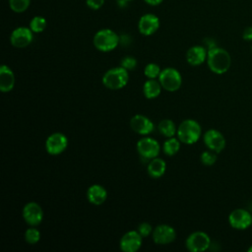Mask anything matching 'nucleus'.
I'll return each instance as SVG.
<instances>
[{
  "label": "nucleus",
  "instance_id": "1",
  "mask_svg": "<svg viewBox=\"0 0 252 252\" xmlns=\"http://www.w3.org/2000/svg\"><path fill=\"white\" fill-rule=\"evenodd\" d=\"M207 64L213 73L221 75L228 71L231 64V58L225 49L214 46L208 49Z\"/></svg>",
  "mask_w": 252,
  "mask_h": 252
},
{
  "label": "nucleus",
  "instance_id": "2",
  "mask_svg": "<svg viewBox=\"0 0 252 252\" xmlns=\"http://www.w3.org/2000/svg\"><path fill=\"white\" fill-rule=\"evenodd\" d=\"M120 41L118 34L110 29H101L94 35V47L102 52H108L115 49Z\"/></svg>",
  "mask_w": 252,
  "mask_h": 252
},
{
  "label": "nucleus",
  "instance_id": "3",
  "mask_svg": "<svg viewBox=\"0 0 252 252\" xmlns=\"http://www.w3.org/2000/svg\"><path fill=\"white\" fill-rule=\"evenodd\" d=\"M202 129L200 124L193 119H186L177 128V137L181 143L186 145L195 144L201 136Z\"/></svg>",
  "mask_w": 252,
  "mask_h": 252
},
{
  "label": "nucleus",
  "instance_id": "4",
  "mask_svg": "<svg viewBox=\"0 0 252 252\" xmlns=\"http://www.w3.org/2000/svg\"><path fill=\"white\" fill-rule=\"evenodd\" d=\"M128 80V71L120 66L107 70L102 77V84L107 89L120 90L127 85Z\"/></svg>",
  "mask_w": 252,
  "mask_h": 252
},
{
  "label": "nucleus",
  "instance_id": "5",
  "mask_svg": "<svg viewBox=\"0 0 252 252\" xmlns=\"http://www.w3.org/2000/svg\"><path fill=\"white\" fill-rule=\"evenodd\" d=\"M158 81L161 87L168 92L177 91L182 84V78L180 73L174 68H165L160 71Z\"/></svg>",
  "mask_w": 252,
  "mask_h": 252
},
{
  "label": "nucleus",
  "instance_id": "6",
  "mask_svg": "<svg viewBox=\"0 0 252 252\" xmlns=\"http://www.w3.org/2000/svg\"><path fill=\"white\" fill-rule=\"evenodd\" d=\"M186 248L191 252H203L211 245L209 235L204 231H195L186 239Z\"/></svg>",
  "mask_w": 252,
  "mask_h": 252
},
{
  "label": "nucleus",
  "instance_id": "7",
  "mask_svg": "<svg viewBox=\"0 0 252 252\" xmlns=\"http://www.w3.org/2000/svg\"><path fill=\"white\" fill-rule=\"evenodd\" d=\"M137 151L141 158L152 159L159 154V145L158 141L151 137H144L137 143Z\"/></svg>",
  "mask_w": 252,
  "mask_h": 252
},
{
  "label": "nucleus",
  "instance_id": "8",
  "mask_svg": "<svg viewBox=\"0 0 252 252\" xmlns=\"http://www.w3.org/2000/svg\"><path fill=\"white\" fill-rule=\"evenodd\" d=\"M228 222L231 227L238 230H244L252 224V216L247 210L236 209L229 214Z\"/></svg>",
  "mask_w": 252,
  "mask_h": 252
},
{
  "label": "nucleus",
  "instance_id": "9",
  "mask_svg": "<svg viewBox=\"0 0 252 252\" xmlns=\"http://www.w3.org/2000/svg\"><path fill=\"white\" fill-rule=\"evenodd\" d=\"M68 146V139L62 133H53L45 141V150L49 155L57 156L63 153Z\"/></svg>",
  "mask_w": 252,
  "mask_h": 252
},
{
  "label": "nucleus",
  "instance_id": "10",
  "mask_svg": "<svg viewBox=\"0 0 252 252\" xmlns=\"http://www.w3.org/2000/svg\"><path fill=\"white\" fill-rule=\"evenodd\" d=\"M33 38V32L27 27H19L15 29L11 35L10 41L14 47L17 48H24L31 44Z\"/></svg>",
  "mask_w": 252,
  "mask_h": 252
},
{
  "label": "nucleus",
  "instance_id": "11",
  "mask_svg": "<svg viewBox=\"0 0 252 252\" xmlns=\"http://www.w3.org/2000/svg\"><path fill=\"white\" fill-rule=\"evenodd\" d=\"M23 218L29 225H38L43 219V212L41 207L35 202H30L26 204L23 208Z\"/></svg>",
  "mask_w": 252,
  "mask_h": 252
},
{
  "label": "nucleus",
  "instance_id": "12",
  "mask_svg": "<svg viewBox=\"0 0 252 252\" xmlns=\"http://www.w3.org/2000/svg\"><path fill=\"white\" fill-rule=\"evenodd\" d=\"M204 143L209 150L217 154L225 148V138L216 129H210L204 134Z\"/></svg>",
  "mask_w": 252,
  "mask_h": 252
},
{
  "label": "nucleus",
  "instance_id": "13",
  "mask_svg": "<svg viewBox=\"0 0 252 252\" xmlns=\"http://www.w3.org/2000/svg\"><path fill=\"white\" fill-rule=\"evenodd\" d=\"M142 236L138 230L126 232L120 239L119 246L123 252H136L142 246Z\"/></svg>",
  "mask_w": 252,
  "mask_h": 252
},
{
  "label": "nucleus",
  "instance_id": "14",
  "mask_svg": "<svg viewBox=\"0 0 252 252\" xmlns=\"http://www.w3.org/2000/svg\"><path fill=\"white\" fill-rule=\"evenodd\" d=\"M159 28V19L154 14L143 15L138 22L139 32L143 35H152Z\"/></svg>",
  "mask_w": 252,
  "mask_h": 252
},
{
  "label": "nucleus",
  "instance_id": "15",
  "mask_svg": "<svg viewBox=\"0 0 252 252\" xmlns=\"http://www.w3.org/2000/svg\"><path fill=\"white\" fill-rule=\"evenodd\" d=\"M176 237L174 228L168 224H159L153 230V239L156 244H169Z\"/></svg>",
  "mask_w": 252,
  "mask_h": 252
},
{
  "label": "nucleus",
  "instance_id": "16",
  "mask_svg": "<svg viewBox=\"0 0 252 252\" xmlns=\"http://www.w3.org/2000/svg\"><path fill=\"white\" fill-rule=\"evenodd\" d=\"M130 126L134 132L143 136L151 134L155 129V125L152 120L142 114L134 115L130 120Z\"/></svg>",
  "mask_w": 252,
  "mask_h": 252
},
{
  "label": "nucleus",
  "instance_id": "17",
  "mask_svg": "<svg viewBox=\"0 0 252 252\" xmlns=\"http://www.w3.org/2000/svg\"><path fill=\"white\" fill-rule=\"evenodd\" d=\"M208 50L202 45H194L186 52V60L192 66H199L207 60Z\"/></svg>",
  "mask_w": 252,
  "mask_h": 252
},
{
  "label": "nucleus",
  "instance_id": "18",
  "mask_svg": "<svg viewBox=\"0 0 252 252\" xmlns=\"http://www.w3.org/2000/svg\"><path fill=\"white\" fill-rule=\"evenodd\" d=\"M87 198L91 204L99 206L105 202L107 198V192L103 186L99 184H94L88 188Z\"/></svg>",
  "mask_w": 252,
  "mask_h": 252
},
{
  "label": "nucleus",
  "instance_id": "19",
  "mask_svg": "<svg viewBox=\"0 0 252 252\" xmlns=\"http://www.w3.org/2000/svg\"><path fill=\"white\" fill-rule=\"evenodd\" d=\"M15 85V76L13 71L6 65L0 67V90L7 93L13 90Z\"/></svg>",
  "mask_w": 252,
  "mask_h": 252
},
{
  "label": "nucleus",
  "instance_id": "20",
  "mask_svg": "<svg viewBox=\"0 0 252 252\" xmlns=\"http://www.w3.org/2000/svg\"><path fill=\"white\" fill-rule=\"evenodd\" d=\"M166 169V163L162 158H154L150 160L147 170L151 177L153 178H159L161 177Z\"/></svg>",
  "mask_w": 252,
  "mask_h": 252
},
{
  "label": "nucleus",
  "instance_id": "21",
  "mask_svg": "<svg viewBox=\"0 0 252 252\" xmlns=\"http://www.w3.org/2000/svg\"><path fill=\"white\" fill-rule=\"evenodd\" d=\"M161 88L159 81H157L156 79H149L143 86V94L147 98L153 99L159 95Z\"/></svg>",
  "mask_w": 252,
  "mask_h": 252
},
{
  "label": "nucleus",
  "instance_id": "22",
  "mask_svg": "<svg viewBox=\"0 0 252 252\" xmlns=\"http://www.w3.org/2000/svg\"><path fill=\"white\" fill-rule=\"evenodd\" d=\"M158 128L159 133H160L162 136L166 137V138H171V137H173L174 134H175V132H177V131H176V128H175L174 122H173L172 120H170V119H163V120H161V121L158 123Z\"/></svg>",
  "mask_w": 252,
  "mask_h": 252
},
{
  "label": "nucleus",
  "instance_id": "23",
  "mask_svg": "<svg viewBox=\"0 0 252 252\" xmlns=\"http://www.w3.org/2000/svg\"><path fill=\"white\" fill-rule=\"evenodd\" d=\"M179 148H180V140L173 137L168 138L163 143V146H162L163 153L169 157L174 156L179 151Z\"/></svg>",
  "mask_w": 252,
  "mask_h": 252
},
{
  "label": "nucleus",
  "instance_id": "24",
  "mask_svg": "<svg viewBox=\"0 0 252 252\" xmlns=\"http://www.w3.org/2000/svg\"><path fill=\"white\" fill-rule=\"evenodd\" d=\"M46 25H47V22H46L44 17L34 16L30 22V29L33 32L38 33V32H42L45 30Z\"/></svg>",
  "mask_w": 252,
  "mask_h": 252
},
{
  "label": "nucleus",
  "instance_id": "25",
  "mask_svg": "<svg viewBox=\"0 0 252 252\" xmlns=\"http://www.w3.org/2000/svg\"><path fill=\"white\" fill-rule=\"evenodd\" d=\"M31 4V0H9V6L15 13H24Z\"/></svg>",
  "mask_w": 252,
  "mask_h": 252
},
{
  "label": "nucleus",
  "instance_id": "26",
  "mask_svg": "<svg viewBox=\"0 0 252 252\" xmlns=\"http://www.w3.org/2000/svg\"><path fill=\"white\" fill-rule=\"evenodd\" d=\"M25 239L29 244H35L40 239V232L35 227H30L25 232Z\"/></svg>",
  "mask_w": 252,
  "mask_h": 252
},
{
  "label": "nucleus",
  "instance_id": "27",
  "mask_svg": "<svg viewBox=\"0 0 252 252\" xmlns=\"http://www.w3.org/2000/svg\"><path fill=\"white\" fill-rule=\"evenodd\" d=\"M160 71L161 70L159 66H158L155 63H149L148 65H146L144 69V74L148 79H156V78H158Z\"/></svg>",
  "mask_w": 252,
  "mask_h": 252
},
{
  "label": "nucleus",
  "instance_id": "28",
  "mask_svg": "<svg viewBox=\"0 0 252 252\" xmlns=\"http://www.w3.org/2000/svg\"><path fill=\"white\" fill-rule=\"evenodd\" d=\"M200 159H201V162L204 165H207V166L213 165L217 161V153H215L211 150L210 151H205L201 154Z\"/></svg>",
  "mask_w": 252,
  "mask_h": 252
},
{
  "label": "nucleus",
  "instance_id": "29",
  "mask_svg": "<svg viewBox=\"0 0 252 252\" xmlns=\"http://www.w3.org/2000/svg\"><path fill=\"white\" fill-rule=\"evenodd\" d=\"M137 66V60L134 57L126 56L121 60V67L125 68L126 70H132Z\"/></svg>",
  "mask_w": 252,
  "mask_h": 252
},
{
  "label": "nucleus",
  "instance_id": "30",
  "mask_svg": "<svg viewBox=\"0 0 252 252\" xmlns=\"http://www.w3.org/2000/svg\"><path fill=\"white\" fill-rule=\"evenodd\" d=\"M138 232L142 237H147L152 232V225L148 222H142L138 226Z\"/></svg>",
  "mask_w": 252,
  "mask_h": 252
},
{
  "label": "nucleus",
  "instance_id": "31",
  "mask_svg": "<svg viewBox=\"0 0 252 252\" xmlns=\"http://www.w3.org/2000/svg\"><path fill=\"white\" fill-rule=\"evenodd\" d=\"M86 4L92 10H98L104 4V0H86Z\"/></svg>",
  "mask_w": 252,
  "mask_h": 252
},
{
  "label": "nucleus",
  "instance_id": "32",
  "mask_svg": "<svg viewBox=\"0 0 252 252\" xmlns=\"http://www.w3.org/2000/svg\"><path fill=\"white\" fill-rule=\"evenodd\" d=\"M242 38L246 41L252 40V26L246 27L242 32Z\"/></svg>",
  "mask_w": 252,
  "mask_h": 252
},
{
  "label": "nucleus",
  "instance_id": "33",
  "mask_svg": "<svg viewBox=\"0 0 252 252\" xmlns=\"http://www.w3.org/2000/svg\"><path fill=\"white\" fill-rule=\"evenodd\" d=\"M150 6H158L163 2V0H144Z\"/></svg>",
  "mask_w": 252,
  "mask_h": 252
},
{
  "label": "nucleus",
  "instance_id": "34",
  "mask_svg": "<svg viewBox=\"0 0 252 252\" xmlns=\"http://www.w3.org/2000/svg\"><path fill=\"white\" fill-rule=\"evenodd\" d=\"M248 252H252V245L248 248Z\"/></svg>",
  "mask_w": 252,
  "mask_h": 252
},
{
  "label": "nucleus",
  "instance_id": "35",
  "mask_svg": "<svg viewBox=\"0 0 252 252\" xmlns=\"http://www.w3.org/2000/svg\"><path fill=\"white\" fill-rule=\"evenodd\" d=\"M125 1H127V2H129V1H132V0H125Z\"/></svg>",
  "mask_w": 252,
  "mask_h": 252
},
{
  "label": "nucleus",
  "instance_id": "36",
  "mask_svg": "<svg viewBox=\"0 0 252 252\" xmlns=\"http://www.w3.org/2000/svg\"><path fill=\"white\" fill-rule=\"evenodd\" d=\"M251 51H252V46H251Z\"/></svg>",
  "mask_w": 252,
  "mask_h": 252
}]
</instances>
